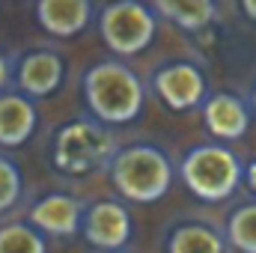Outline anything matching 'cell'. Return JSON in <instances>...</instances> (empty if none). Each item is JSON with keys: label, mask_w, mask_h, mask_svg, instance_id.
Listing matches in <instances>:
<instances>
[{"label": "cell", "mask_w": 256, "mask_h": 253, "mask_svg": "<svg viewBox=\"0 0 256 253\" xmlns=\"http://www.w3.org/2000/svg\"><path fill=\"white\" fill-rule=\"evenodd\" d=\"M250 110L256 114V86H254V92H250Z\"/></svg>", "instance_id": "21"}, {"label": "cell", "mask_w": 256, "mask_h": 253, "mask_svg": "<svg viewBox=\"0 0 256 253\" xmlns=\"http://www.w3.org/2000/svg\"><path fill=\"white\" fill-rule=\"evenodd\" d=\"M66 80V60L60 51L54 48H33L27 54H21V60L15 63V92L27 96L30 102L48 98L54 96Z\"/></svg>", "instance_id": "8"}, {"label": "cell", "mask_w": 256, "mask_h": 253, "mask_svg": "<svg viewBox=\"0 0 256 253\" xmlns=\"http://www.w3.org/2000/svg\"><path fill=\"white\" fill-rule=\"evenodd\" d=\"M244 182H248V188L256 194V158L248 164V167H244Z\"/></svg>", "instance_id": "19"}, {"label": "cell", "mask_w": 256, "mask_h": 253, "mask_svg": "<svg viewBox=\"0 0 256 253\" xmlns=\"http://www.w3.org/2000/svg\"><path fill=\"white\" fill-rule=\"evenodd\" d=\"M226 244L236 248L238 253H256V202L238 206L226 218Z\"/></svg>", "instance_id": "15"}, {"label": "cell", "mask_w": 256, "mask_h": 253, "mask_svg": "<svg viewBox=\"0 0 256 253\" xmlns=\"http://www.w3.org/2000/svg\"><path fill=\"white\" fill-rule=\"evenodd\" d=\"M167 253H226V238L200 220H188L170 230Z\"/></svg>", "instance_id": "14"}, {"label": "cell", "mask_w": 256, "mask_h": 253, "mask_svg": "<svg viewBox=\"0 0 256 253\" xmlns=\"http://www.w3.org/2000/svg\"><path fill=\"white\" fill-rule=\"evenodd\" d=\"M120 140L114 128L96 122L92 116L68 120L51 137V167L63 176H90L110 170Z\"/></svg>", "instance_id": "2"}, {"label": "cell", "mask_w": 256, "mask_h": 253, "mask_svg": "<svg viewBox=\"0 0 256 253\" xmlns=\"http://www.w3.org/2000/svg\"><path fill=\"white\" fill-rule=\"evenodd\" d=\"M179 179L202 202H224L244 182V164L226 143H200L179 161Z\"/></svg>", "instance_id": "4"}, {"label": "cell", "mask_w": 256, "mask_h": 253, "mask_svg": "<svg viewBox=\"0 0 256 253\" xmlns=\"http://www.w3.org/2000/svg\"><path fill=\"white\" fill-rule=\"evenodd\" d=\"M242 12H244L250 21H256V0H244V3H242Z\"/></svg>", "instance_id": "20"}, {"label": "cell", "mask_w": 256, "mask_h": 253, "mask_svg": "<svg viewBox=\"0 0 256 253\" xmlns=\"http://www.w3.org/2000/svg\"><path fill=\"white\" fill-rule=\"evenodd\" d=\"M86 206L66 190L45 194L42 200H36L27 212V224L42 232V236H54V238H68L74 232H80V220H84Z\"/></svg>", "instance_id": "9"}, {"label": "cell", "mask_w": 256, "mask_h": 253, "mask_svg": "<svg viewBox=\"0 0 256 253\" xmlns=\"http://www.w3.org/2000/svg\"><path fill=\"white\" fill-rule=\"evenodd\" d=\"M114 188L120 190V196H126L131 202H158L164 200L173 179H176V167L173 158L167 155V149L155 146V143H131L122 146L108 170Z\"/></svg>", "instance_id": "3"}, {"label": "cell", "mask_w": 256, "mask_h": 253, "mask_svg": "<svg viewBox=\"0 0 256 253\" xmlns=\"http://www.w3.org/2000/svg\"><path fill=\"white\" fill-rule=\"evenodd\" d=\"M39 126V110L36 102H30L21 92H3L0 96V146L15 149L24 146Z\"/></svg>", "instance_id": "12"}, {"label": "cell", "mask_w": 256, "mask_h": 253, "mask_svg": "<svg viewBox=\"0 0 256 253\" xmlns=\"http://www.w3.org/2000/svg\"><path fill=\"white\" fill-rule=\"evenodd\" d=\"M33 12H36V24L48 36L72 39L92 24V18L98 15V6L92 0H39Z\"/></svg>", "instance_id": "11"}, {"label": "cell", "mask_w": 256, "mask_h": 253, "mask_svg": "<svg viewBox=\"0 0 256 253\" xmlns=\"http://www.w3.org/2000/svg\"><path fill=\"white\" fill-rule=\"evenodd\" d=\"M21 194H24V176H21V167L0 152V214L12 212L18 202H21Z\"/></svg>", "instance_id": "17"}, {"label": "cell", "mask_w": 256, "mask_h": 253, "mask_svg": "<svg viewBox=\"0 0 256 253\" xmlns=\"http://www.w3.org/2000/svg\"><path fill=\"white\" fill-rule=\"evenodd\" d=\"M152 90L176 114L202 108L206 98H208V84H206L202 68L196 63H188V60H176V63L161 66L152 74Z\"/></svg>", "instance_id": "7"}, {"label": "cell", "mask_w": 256, "mask_h": 253, "mask_svg": "<svg viewBox=\"0 0 256 253\" xmlns=\"http://www.w3.org/2000/svg\"><path fill=\"white\" fill-rule=\"evenodd\" d=\"M202 126L214 143L242 140L250 128V104L236 92H214L202 104Z\"/></svg>", "instance_id": "10"}, {"label": "cell", "mask_w": 256, "mask_h": 253, "mask_svg": "<svg viewBox=\"0 0 256 253\" xmlns=\"http://www.w3.org/2000/svg\"><path fill=\"white\" fill-rule=\"evenodd\" d=\"M158 12L152 3L140 0H116L98 9L96 24L102 42L116 54V57H134L146 51L158 33Z\"/></svg>", "instance_id": "5"}, {"label": "cell", "mask_w": 256, "mask_h": 253, "mask_svg": "<svg viewBox=\"0 0 256 253\" xmlns=\"http://www.w3.org/2000/svg\"><path fill=\"white\" fill-rule=\"evenodd\" d=\"M80 96L86 114L108 128L131 126L146 104V86L140 74L122 60H102L80 78Z\"/></svg>", "instance_id": "1"}, {"label": "cell", "mask_w": 256, "mask_h": 253, "mask_svg": "<svg viewBox=\"0 0 256 253\" xmlns=\"http://www.w3.org/2000/svg\"><path fill=\"white\" fill-rule=\"evenodd\" d=\"M158 18H167L173 27L185 33H200L218 18V3L212 0H158L152 3Z\"/></svg>", "instance_id": "13"}, {"label": "cell", "mask_w": 256, "mask_h": 253, "mask_svg": "<svg viewBox=\"0 0 256 253\" xmlns=\"http://www.w3.org/2000/svg\"><path fill=\"white\" fill-rule=\"evenodd\" d=\"M12 78H15V63L0 51V96L6 92V86L12 84Z\"/></svg>", "instance_id": "18"}, {"label": "cell", "mask_w": 256, "mask_h": 253, "mask_svg": "<svg viewBox=\"0 0 256 253\" xmlns=\"http://www.w3.org/2000/svg\"><path fill=\"white\" fill-rule=\"evenodd\" d=\"M80 236L90 248L104 253H122L131 236H134V220L122 202L116 200H98L90 202L80 220Z\"/></svg>", "instance_id": "6"}, {"label": "cell", "mask_w": 256, "mask_h": 253, "mask_svg": "<svg viewBox=\"0 0 256 253\" xmlns=\"http://www.w3.org/2000/svg\"><path fill=\"white\" fill-rule=\"evenodd\" d=\"M0 253H48V244L27 220H15L0 226Z\"/></svg>", "instance_id": "16"}]
</instances>
